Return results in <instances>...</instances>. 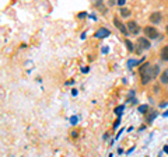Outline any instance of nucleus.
<instances>
[{
  "label": "nucleus",
  "mask_w": 168,
  "mask_h": 157,
  "mask_svg": "<svg viewBox=\"0 0 168 157\" xmlns=\"http://www.w3.org/2000/svg\"><path fill=\"white\" fill-rule=\"evenodd\" d=\"M160 73V67L157 65H151L150 62H146L143 66L139 69V74H140V84L142 86H147L151 80H154Z\"/></svg>",
  "instance_id": "1"
},
{
  "label": "nucleus",
  "mask_w": 168,
  "mask_h": 157,
  "mask_svg": "<svg viewBox=\"0 0 168 157\" xmlns=\"http://www.w3.org/2000/svg\"><path fill=\"white\" fill-rule=\"evenodd\" d=\"M143 34L146 35L147 39H155V38H158V35H160V32H158L157 28L151 27V25H147V27L143 28Z\"/></svg>",
  "instance_id": "2"
},
{
  "label": "nucleus",
  "mask_w": 168,
  "mask_h": 157,
  "mask_svg": "<svg viewBox=\"0 0 168 157\" xmlns=\"http://www.w3.org/2000/svg\"><path fill=\"white\" fill-rule=\"evenodd\" d=\"M112 21H114V25H115V27L118 28V30L123 34V35H126V37H128V35H129V32H128V28H126V24H123L122 21H121V18H119L118 16H115V17H114V20H112Z\"/></svg>",
  "instance_id": "3"
},
{
  "label": "nucleus",
  "mask_w": 168,
  "mask_h": 157,
  "mask_svg": "<svg viewBox=\"0 0 168 157\" xmlns=\"http://www.w3.org/2000/svg\"><path fill=\"white\" fill-rule=\"evenodd\" d=\"M126 28H128L129 32L133 34V35L139 34V25H137V23H136L135 20H129L128 23H126Z\"/></svg>",
  "instance_id": "4"
},
{
  "label": "nucleus",
  "mask_w": 168,
  "mask_h": 157,
  "mask_svg": "<svg viewBox=\"0 0 168 157\" xmlns=\"http://www.w3.org/2000/svg\"><path fill=\"white\" fill-rule=\"evenodd\" d=\"M108 35H111V31H109L108 28H105V27L98 28V30L95 31V34H94V37L98 38V39H101V38H105V37H108Z\"/></svg>",
  "instance_id": "5"
},
{
  "label": "nucleus",
  "mask_w": 168,
  "mask_h": 157,
  "mask_svg": "<svg viewBox=\"0 0 168 157\" xmlns=\"http://www.w3.org/2000/svg\"><path fill=\"white\" fill-rule=\"evenodd\" d=\"M148 20H150V23L151 24H160L161 23V20H162V14L160 13V11H154V13L150 14Z\"/></svg>",
  "instance_id": "6"
},
{
  "label": "nucleus",
  "mask_w": 168,
  "mask_h": 157,
  "mask_svg": "<svg viewBox=\"0 0 168 157\" xmlns=\"http://www.w3.org/2000/svg\"><path fill=\"white\" fill-rule=\"evenodd\" d=\"M137 45H140V47H142V49H148V48L151 47V45H150V41H148L146 37L137 38Z\"/></svg>",
  "instance_id": "7"
},
{
  "label": "nucleus",
  "mask_w": 168,
  "mask_h": 157,
  "mask_svg": "<svg viewBox=\"0 0 168 157\" xmlns=\"http://www.w3.org/2000/svg\"><path fill=\"white\" fill-rule=\"evenodd\" d=\"M160 59L162 62H168V45H164V47L160 49Z\"/></svg>",
  "instance_id": "8"
},
{
  "label": "nucleus",
  "mask_w": 168,
  "mask_h": 157,
  "mask_svg": "<svg viewBox=\"0 0 168 157\" xmlns=\"http://www.w3.org/2000/svg\"><path fill=\"white\" fill-rule=\"evenodd\" d=\"M160 84H162V86L168 84V69L162 70V73L160 74Z\"/></svg>",
  "instance_id": "9"
},
{
  "label": "nucleus",
  "mask_w": 168,
  "mask_h": 157,
  "mask_svg": "<svg viewBox=\"0 0 168 157\" xmlns=\"http://www.w3.org/2000/svg\"><path fill=\"white\" fill-rule=\"evenodd\" d=\"M143 60H144V59H140V60H133L132 59V60H129V62H128V67H129V69H132L133 66H137V65H140Z\"/></svg>",
  "instance_id": "10"
},
{
  "label": "nucleus",
  "mask_w": 168,
  "mask_h": 157,
  "mask_svg": "<svg viewBox=\"0 0 168 157\" xmlns=\"http://www.w3.org/2000/svg\"><path fill=\"white\" fill-rule=\"evenodd\" d=\"M155 117H157V112H155V111H153V112H148L147 117H146V121L150 124V122H153V121H154Z\"/></svg>",
  "instance_id": "11"
},
{
  "label": "nucleus",
  "mask_w": 168,
  "mask_h": 157,
  "mask_svg": "<svg viewBox=\"0 0 168 157\" xmlns=\"http://www.w3.org/2000/svg\"><path fill=\"white\" fill-rule=\"evenodd\" d=\"M125 43H126V47H128V49H129V52H135V47H133V43L132 42H130V41H129L128 39V38H126V39H125Z\"/></svg>",
  "instance_id": "12"
},
{
  "label": "nucleus",
  "mask_w": 168,
  "mask_h": 157,
  "mask_svg": "<svg viewBox=\"0 0 168 157\" xmlns=\"http://www.w3.org/2000/svg\"><path fill=\"white\" fill-rule=\"evenodd\" d=\"M139 112H140V114H147V112H148V105H147V104L140 105V107H139Z\"/></svg>",
  "instance_id": "13"
},
{
  "label": "nucleus",
  "mask_w": 168,
  "mask_h": 157,
  "mask_svg": "<svg viewBox=\"0 0 168 157\" xmlns=\"http://www.w3.org/2000/svg\"><path fill=\"white\" fill-rule=\"evenodd\" d=\"M121 16L122 17H129L130 16V10L126 9V7H122V9H121Z\"/></svg>",
  "instance_id": "14"
},
{
  "label": "nucleus",
  "mask_w": 168,
  "mask_h": 157,
  "mask_svg": "<svg viewBox=\"0 0 168 157\" xmlns=\"http://www.w3.org/2000/svg\"><path fill=\"white\" fill-rule=\"evenodd\" d=\"M94 6H95L97 9H99V10H102V11H106V10H105V7H104V3H102V2H97V3H94Z\"/></svg>",
  "instance_id": "15"
},
{
  "label": "nucleus",
  "mask_w": 168,
  "mask_h": 157,
  "mask_svg": "<svg viewBox=\"0 0 168 157\" xmlns=\"http://www.w3.org/2000/svg\"><path fill=\"white\" fill-rule=\"evenodd\" d=\"M123 108H125V107H123V105H121V107H118V108H116V110H115V114L121 115V112H122V111H123Z\"/></svg>",
  "instance_id": "16"
},
{
  "label": "nucleus",
  "mask_w": 168,
  "mask_h": 157,
  "mask_svg": "<svg viewBox=\"0 0 168 157\" xmlns=\"http://www.w3.org/2000/svg\"><path fill=\"white\" fill-rule=\"evenodd\" d=\"M125 3H126V0H118V6H121V7L125 6Z\"/></svg>",
  "instance_id": "17"
},
{
  "label": "nucleus",
  "mask_w": 168,
  "mask_h": 157,
  "mask_svg": "<svg viewBox=\"0 0 168 157\" xmlns=\"http://www.w3.org/2000/svg\"><path fill=\"white\" fill-rule=\"evenodd\" d=\"M70 122H72V124L74 125V124L77 122V117H72V118H70Z\"/></svg>",
  "instance_id": "18"
},
{
  "label": "nucleus",
  "mask_w": 168,
  "mask_h": 157,
  "mask_svg": "<svg viewBox=\"0 0 168 157\" xmlns=\"http://www.w3.org/2000/svg\"><path fill=\"white\" fill-rule=\"evenodd\" d=\"M168 105V101H162L161 104H160V108H164V107H167Z\"/></svg>",
  "instance_id": "19"
},
{
  "label": "nucleus",
  "mask_w": 168,
  "mask_h": 157,
  "mask_svg": "<svg viewBox=\"0 0 168 157\" xmlns=\"http://www.w3.org/2000/svg\"><path fill=\"white\" fill-rule=\"evenodd\" d=\"M81 72H83V73H87V72H88V66L81 67Z\"/></svg>",
  "instance_id": "20"
},
{
  "label": "nucleus",
  "mask_w": 168,
  "mask_h": 157,
  "mask_svg": "<svg viewBox=\"0 0 168 157\" xmlns=\"http://www.w3.org/2000/svg\"><path fill=\"white\" fill-rule=\"evenodd\" d=\"M119 122H121V119H119V118H118V121H116V122H115V125H114V129H116V128L119 126Z\"/></svg>",
  "instance_id": "21"
},
{
  "label": "nucleus",
  "mask_w": 168,
  "mask_h": 157,
  "mask_svg": "<svg viewBox=\"0 0 168 157\" xmlns=\"http://www.w3.org/2000/svg\"><path fill=\"white\" fill-rule=\"evenodd\" d=\"M77 135H79V133H77L76 130H74V132H72V137H73V139H76V137H77Z\"/></svg>",
  "instance_id": "22"
},
{
  "label": "nucleus",
  "mask_w": 168,
  "mask_h": 157,
  "mask_svg": "<svg viewBox=\"0 0 168 157\" xmlns=\"http://www.w3.org/2000/svg\"><path fill=\"white\" fill-rule=\"evenodd\" d=\"M164 151L168 154V146H164Z\"/></svg>",
  "instance_id": "23"
},
{
  "label": "nucleus",
  "mask_w": 168,
  "mask_h": 157,
  "mask_svg": "<svg viewBox=\"0 0 168 157\" xmlns=\"http://www.w3.org/2000/svg\"><path fill=\"white\" fill-rule=\"evenodd\" d=\"M162 117H168V110H167V111H165L164 114H162Z\"/></svg>",
  "instance_id": "24"
},
{
  "label": "nucleus",
  "mask_w": 168,
  "mask_h": 157,
  "mask_svg": "<svg viewBox=\"0 0 168 157\" xmlns=\"http://www.w3.org/2000/svg\"><path fill=\"white\" fill-rule=\"evenodd\" d=\"M165 32H167V35H168V24H167V27H165Z\"/></svg>",
  "instance_id": "25"
}]
</instances>
